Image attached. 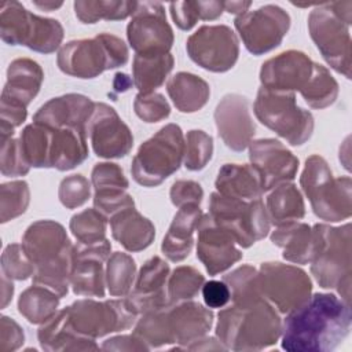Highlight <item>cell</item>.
<instances>
[{"label":"cell","instance_id":"1","mask_svg":"<svg viewBox=\"0 0 352 352\" xmlns=\"http://www.w3.org/2000/svg\"><path fill=\"white\" fill-rule=\"evenodd\" d=\"M351 305L331 293H315L287 314L280 345L287 352H327L349 334Z\"/></svg>","mask_w":352,"mask_h":352},{"label":"cell","instance_id":"2","mask_svg":"<svg viewBox=\"0 0 352 352\" xmlns=\"http://www.w3.org/2000/svg\"><path fill=\"white\" fill-rule=\"evenodd\" d=\"M22 246L36 267L33 283L51 289L60 298L65 297L76 260L74 245L65 227L54 220H37L26 228Z\"/></svg>","mask_w":352,"mask_h":352},{"label":"cell","instance_id":"3","mask_svg":"<svg viewBox=\"0 0 352 352\" xmlns=\"http://www.w3.org/2000/svg\"><path fill=\"white\" fill-rule=\"evenodd\" d=\"M282 319L267 300L232 305L217 314L216 337L231 351H261L278 342Z\"/></svg>","mask_w":352,"mask_h":352},{"label":"cell","instance_id":"4","mask_svg":"<svg viewBox=\"0 0 352 352\" xmlns=\"http://www.w3.org/2000/svg\"><path fill=\"white\" fill-rule=\"evenodd\" d=\"M315 249L311 274L323 289H336L341 298L351 305V224L341 227L318 223L312 227Z\"/></svg>","mask_w":352,"mask_h":352},{"label":"cell","instance_id":"5","mask_svg":"<svg viewBox=\"0 0 352 352\" xmlns=\"http://www.w3.org/2000/svg\"><path fill=\"white\" fill-rule=\"evenodd\" d=\"M300 186L320 220L337 223L351 217L352 180L349 176L334 177L323 157L312 154L305 160Z\"/></svg>","mask_w":352,"mask_h":352},{"label":"cell","instance_id":"6","mask_svg":"<svg viewBox=\"0 0 352 352\" xmlns=\"http://www.w3.org/2000/svg\"><path fill=\"white\" fill-rule=\"evenodd\" d=\"M126 44L110 33H99L92 38L72 40L63 44L56 55L59 70L77 78H95L106 70L128 62Z\"/></svg>","mask_w":352,"mask_h":352},{"label":"cell","instance_id":"7","mask_svg":"<svg viewBox=\"0 0 352 352\" xmlns=\"http://www.w3.org/2000/svg\"><path fill=\"white\" fill-rule=\"evenodd\" d=\"M186 140L177 124H166L143 142L131 165L133 180L143 187H157L182 165Z\"/></svg>","mask_w":352,"mask_h":352},{"label":"cell","instance_id":"8","mask_svg":"<svg viewBox=\"0 0 352 352\" xmlns=\"http://www.w3.org/2000/svg\"><path fill=\"white\" fill-rule=\"evenodd\" d=\"M63 26L52 18L28 11L19 1H4L0 8V36L10 45H25L41 54H51L63 40Z\"/></svg>","mask_w":352,"mask_h":352},{"label":"cell","instance_id":"9","mask_svg":"<svg viewBox=\"0 0 352 352\" xmlns=\"http://www.w3.org/2000/svg\"><path fill=\"white\" fill-rule=\"evenodd\" d=\"M257 120L292 146H301L314 132V116L300 107L294 92L271 91L261 87L253 103Z\"/></svg>","mask_w":352,"mask_h":352},{"label":"cell","instance_id":"10","mask_svg":"<svg viewBox=\"0 0 352 352\" xmlns=\"http://www.w3.org/2000/svg\"><path fill=\"white\" fill-rule=\"evenodd\" d=\"M209 214L243 249L265 238L271 227L267 209L260 198L245 201L214 191L210 194Z\"/></svg>","mask_w":352,"mask_h":352},{"label":"cell","instance_id":"11","mask_svg":"<svg viewBox=\"0 0 352 352\" xmlns=\"http://www.w3.org/2000/svg\"><path fill=\"white\" fill-rule=\"evenodd\" d=\"M308 30L327 65L344 77L351 78L352 41L349 25L330 8L329 3H322L309 12Z\"/></svg>","mask_w":352,"mask_h":352},{"label":"cell","instance_id":"12","mask_svg":"<svg viewBox=\"0 0 352 352\" xmlns=\"http://www.w3.org/2000/svg\"><path fill=\"white\" fill-rule=\"evenodd\" d=\"M67 311L74 329L94 340L129 329L139 316L126 297L104 301L82 298L69 305Z\"/></svg>","mask_w":352,"mask_h":352},{"label":"cell","instance_id":"13","mask_svg":"<svg viewBox=\"0 0 352 352\" xmlns=\"http://www.w3.org/2000/svg\"><path fill=\"white\" fill-rule=\"evenodd\" d=\"M258 282L263 297L280 314H289L302 305L312 293V282L300 267L280 261L260 265Z\"/></svg>","mask_w":352,"mask_h":352},{"label":"cell","instance_id":"14","mask_svg":"<svg viewBox=\"0 0 352 352\" xmlns=\"http://www.w3.org/2000/svg\"><path fill=\"white\" fill-rule=\"evenodd\" d=\"M234 26L245 48L258 56L280 45L290 28V15L279 6L265 4L238 15Z\"/></svg>","mask_w":352,"mask_h":352},{"label":"cell","instance_id":"15","mask_svg":"<svg viewBox=\"0 0 352 352\" xmlns=\"http://www.w3.org/2000/svg\"><path fill=\"white\" fill-rule=\"evenodd\" d=\"M190 59L205 70L224 73L234 67L239 56V41L227 25H204L186 41Z\"/></svg>","mask_w":352,"mask_h":352},{"label":"cell","instance_id":"16","mask_svg":"<svg viewBox=\"0 0 352 352\" xmlns=\"http://www.w3.org/2000/svg\"><path fill=\"white\" fill-rule=\"evenodd\" d=\"M126 37L136 54L169 52L175 36L166 21L164 6L158 1L138 3L126 26Z\"/></svg>","mask_w":352,"mask_h":352},{"label":"cell","instance_id":"17","mask_svg":"<svg viewBox=\"0 0 352 352\" xmlns=\"http://www.w3.org/2000/svg\"><path fill=\"white\" fill-rule=\"evenodd\" d=\"M94 153L100 158H122L132 150L133 135L118 113L103 102H96L87 124Z\"/></svg>","mask_w":352,"mask_h":352},{"label":"cell","instance_id":"18","mask_svg":"<svg viewBox=\"0 0 352 352\" xmlns=\"http://www.w3.org/2000/svg\"><path fill=\"white\" fill-rule=\"evenodd\" d=\"M249 160L260 176L263 192L292 182L298 170V158L282 142L272 138L250 142Z\"/></svg>","mask_w":352,"mask_h":352},{"label":"cell","instance_id":"19","mask_svg":"<svg viewBox=\"0 0 352 352\" xmlns=\"http://www.w3.org/2000/svg\"><path fill=\"white\" fill-rule=\"evenodd\" d=\"M195 231L198 234L197 257L210 276L227 271L242 258L243 254L232 235L216 224L209 213L202 214Z\"/></svg>","mask_w":352,"mask_h":352},{"label":"cell","instance_id":"20","mask_svg":"<svg viewBox=\"0 0 352 352\" xmlns=\"http://www.w3.org/2000/svg\"><path fill=\"white\" fill-rule=\"evenodd\" d=\"M213 117L217 133L228 148L243 151L249 147L256 133V125L246 96L239 94L224 95L217 103Z\"/></svg>","mask_w":352,"mask_h":352},{"label":"cell","instance_id":"21","mask_svg":"<svg viewBox=\"0 0 352 352\" xmlns=\"http://www.w3.org/2000/svg\"><path fill=\"white\" fill-rule=\"evenodd\" d=\"M312 65V59L301 51L280 52L261 65V87L279 92H300L311 77Z\"/></svg>","mask_w":352,"mask_h":352},{"label":"cell","instance_id":"22","mask_svg":"<svg viewBox=\"0 0 352 352\" xmlns=\"http://www.w3.org/2000/svg\"><path fill=\"white\" fill-rule=\"evenodd\" d=\"M169 264L158 256L148 258L139 270L135 289L126 296L133 309L140 315L147 311L170 307L166 293Z\"/></svg>","mask_w":352,"mask_h":352},{"label":"cell","instance_id":"23","mask_svg":"<svg viewBox=\"0 0 352 352\" xmlns=\"http://www.w3.org/2000/svg\"><path fill=\"white\" fill-rule=\"evenodd\" d=\"M95 102L81 94H66L45 102L33 116V122L48 128L85 129Z\"/></svg>","mask_w":352,"mask_h":352},{"label":"cell","instance_id":"24","mask_svg":"<svg viewBox=\"0 0 352 352\" xmlns=\"http://www.w3.org/2000/svg\"><path fill=\"white\" fill-rule=\"evenodd\" d=\"M168 319L173 344L186 348L210 330L214 315L209 307L205 308L199 302L187 300L168 307Z\"/></svg>","mask_w":352,"mask_h":352},{"label":"cell","instance_id":"25","mask_svg":"<svg viewBox=\"0 0 352 352\" xmlns=\"http://www.w3.org/2000/svg\"><path fill=\"white\" fill-rule=\"evenodd\" d=\"M37 338L41 349L51 352L99 349L94 338L85 337L74 329L69 316L67 307L58 311L51 319L40 326Z\"/></svg>","mask_w":352,"mask_h":352},{"label":"cell","instance_id":"26","mask_svg":"<svg viewBox=\"0 0 352 352\" xmlns=\"http://www.w3.org/2000/svg\"><path fill=\"white\" fill-rule=\"evenodd\" d=\"M202 214L199 205L179 208L161 243V252L169 261L179 263L188 257L194 246V232Z\"/></svg>","mask_w":352,"mask_h":352},{"label":"cell","instance_id":"27","mask_svg":"<svg viewBox=\"0 0 352 352\" xmlns=\"http://www.w3.org/2000/svg\"><path fill=\"white\" fill-rule=\"evenodd\" d=\"M44 80L41 66L30 58L14 59L7 69V81L1 91V98L28 104L38 94Z\"/></svg>","mask_w":352,"mask_h":352},{"label":"cell","instance_id":"28","mask_svg":"<svg viewBox=\"0 0 352 352\" xmlns=\"http://www.w3.org/2000/svg\"><path fill=\"white\" fill-rule=\"evenodd\" d=\"M113 238L128 252L147 249L155 236L154 224L133 208H126L110 219Z\"/></svg>","mask_w":352,"mask_h":352},{"label":"cell","instance_id":"29","mask_svg":"<svg viewBox=\"0 0 352 352\" xmlns=\"http://www.w3.org/2000/svg\"><path fill=\"white\" fill-rule=\"evenodd\" d=\"M216 191L245 201L261 198L263 188L257 170L248 164H224L214 180Z\"/></svg>","mask_w":352,"mask_h":352},{"label":"cell","instance_id":"30","mask_svg":"<svg viewBox=\"0 0 352 352\" xmlns=\"http://www.w3.org/2000/svg\"><path fill=\"white\" fill-rule=\"evenodd\" d=\"M270 238L275 246L282 248V257L286 261L294 264H307L311 261L315 249V238L311 226L298 221L278 226V228L271 232Z\"/></svg>","mask_w":352,"mask_h":352},{"label":"cell","instance_id":"31","mask_svg":"<svg viewBox=\"0 0 352 352\" xmlns=\"http://www.w3.org/2000/svg\"><path fill=\"white\" fill-rule=\"evenodd\" d=\"M51 168L65 172L78 166L87 160L88 144L85 129L51 128Z\"/></svg>","mask_w":352,"mask_h":352},{"label":"cell","instance_id":"32","mask_svg":"<svg viewBox=\"0 0 352 352\" xmlns=\"http://www.w3.org/2000/svg\"><path fill=\"white\" fill-rule=\"evenodd\" d=\"M166 92L179 111L195 113L208 103L210 87L197 74L179 72L168 80Z\"/></svg>","mask_w":352,"mask_h":352},{"label":"cell","instance_id":"33","mask_svg":"<svg viewBox=\"0 0 352 352\" xmlns=\"http://www.w3.org/2000/svg\"><path fill=\"white\" fill-rule=\"evenodd\" d=\"M175 65L170 52L136 54L132 62V81L139 94H151L161 87Z\"/></svg>","mask_w":352,"mask_h":352},{"label":"cell","instance_id":"34","mask_svg":"<svg viewBox=\"0 0 352 352\" xmlns=\"http://www.w3.org/2000/svg\"><path fill=\"white\" fill-rule=\"evenodd\" d=\"M267 214L274 226L298 221L305 216V204L296 184L286 182L275 186L267 197Z\"/></svg>","mask_w":352,"mask_h":352},{"label":"cell","instance_id":"35","mask_svg":"<svg viewBox=\"0 0 352 352\" xmlns=\"http://www.w3.org/2000/svg\"><path fill=\"white\" fill-rule=\"evenodd\" d=\"M70 286L76 296L104 297L103 260L91 256H76Z\"/></svg>","mask_w":352,"mask_h":352},{"label":"cell","instance_id":"36","mask_svg":"<svg viewBox=\"0 0 352 352\" xmlns=\"http://www.w3.org/2000/svg\"><path fill=\"white\" fill-rule=\"evenodd\" d=\"M60 297L51 289L33 283L18 298L19 314L33 324H43L51 319L59 307Z\"/></svg>","mask_w":352,"mask_h":352},{"label":"cell","instance_id":"37","mask_svg":"<svg viewBox=\"0 0 352 352\" xmlns=\"http://www.w3.org/2000/svg\"><path fill=\"white\" fill-rule=\"evenodd\" d=\"M18 139L23 158L30 168H51V128L33 122L22 129Z\"/></svg>","mask_w":352,"mask_h":352},{"label":"cell","instance_id":"38","mask_svg":"<svg viewBox=\"0 0 352 352\" xmlns=\"http://www.w3.org/2000/svg\"><path fill=\"white\" fill-rule=\"evenodd\" d=\"M138 1L124 0H77L74 14L82 23H95L100 19L121 21L133 15Z\"/></svg>","mask_w":352,"mask_h":352},{"label":"cell","instance_id":"39","mask_svg":"<svg viewBox=\"0 0 352 352\" xmlns=\"http://www.w3.org/2000/svg\"><path fill=\"white\" fill-rule=\"evenodd\" d=\"M300 94L309 107L318 110L326 109L331 106L338 96V82L327 67L314 62L311 77L301 88Z\"/></svg>","mask_w":352,"mask_h":352},{"label":"cell","instance_id":"40","mask_svg":"<svg viewBox=\"0 0 352 352\" xmlns=\"http://www.w3.org/2000/svg\"><path fill=\"white\" fill-rule=\"evenodd\" d=\"M223 280L228 286L231 300L235 305H252L254 302L265 300L260 289L258 271L249 264L241 265L234 271L226 274L223 276Z\"/></svg>","mask_w":352,"mask_h":352},{"label":"cell","instance_id":"41","mask_svg":"<svg viewBox=\"0 0 352 352\" xmlns=\"http://www.w3.org/2000/svg\"><path fill=\"white\" fill-rule=\"evenodd\" d=\"M132 334L143 341L150 349L173 344L168 319V307L140 314Z\"/></svg>","mask_w":352,"mask_h":352},{"label":"cell","instance_id":"42","mask_svg":"<svg viewBox=\"0 0 352 352\" xmlns=\"http://www.w3.org/2000/svg\"><path fill=\"white\" fill-rule=\"evenodd\" d=\"M106 286L113 297L128 296L136 276V263L128 253L114 252L106 260Z\"/></svg>","mask_w":352,"mask_h":352},{"label":"cell","instance_id":"43","mask_svg":"<svg viewBox=\"0 0 352 352\" xmlns=\"http://www.w3.org/2000/svg\"><path fill=\"white\" fill-rule=\"evenodd\" d=\"M205 283L204 275L194 267L180 265L169 274L166 293L169 305L192 300L198 296Z\"/></svg>","mask_w":352,"mask_h":352},{"label":"cell","instance_id":"44","mask_svg":"<svg viewBox=\"0 0 352 352\" xmlns=\"http://www.w3.org/2000/svg\"><path fill=\"white\" fill-rule=\"evenodd\" d=\"M109 219L98 209L89 208L72 216L69 228L78 243L92 245L103 242L106 238Z\"/></svg>","mask_w":352,"mask_h":352},{"label":"cell","instance_id":"45","mask_svg":"<svg viewBox=\"0 0 352 352\" xmlns=\"http://www.w3.org/2000/svg\"><path fill=\"white\" fill-rule=\"evenodd\" d=\"M30 202L29 184L12 180L0 186V221L7 223L26 212Z\"/></svg>","mask_w":352,"mask_h":352},{"label":"cell","instance_id":"46","mask_svg":"<svg viewBox=\"0 0 352 352\" xmlns=\"http://www.w3.org/2000/svg\"><path fill=\"white\" fill-rule=\"evenodd\" d=\"M184 140L183 162L186 169L191 172L204 169L213 155V138L201 129H191L187 132Z\"/></svg>","mask_w":352,"mask_h":352},{"label":"cell","instance_id":"47","mask_svg":"<svg viewBox=\"0 0 352 352\" xmlns=\"http://www.w3.org/2000/svg\"><path fill=\"white\" fill-rule=\"evenodd\" d=\"M34 271L36 267L22 245L10 243L6 246L1 254V272L6 276L15 280H26L34 275Z\"/></svg>","mask_w":352,"mask_h":352},{"label":"cell","instance_id":"48","mask_svg":"<svg viewBox=\"0 0 352 352\" xmlns=\"http://www.w3.org/2000/svg\"><path fill=\"white\" fill-rule=\"evenodd\" d=\"M91 184L95 192L126 191L129 187V182L124 175L122 168L114 162L95 164L91 172Z\"/></svg>","mask_w":352,"mask_h":352},{"label":"cell","instance_id":"49","mask_svg":"<svg viewBox=\"0 0 352 352\" xmlns=\"http://www.w3.org/2000/svg\"><path fill=\"white\" fill-rule=\"evenodd\" d=\"M135 114L144 122H160L169 117L170 106L165 96L158 92L138 94L133 100Z\"/></svg>","mask_w":352,"mask_h":352},{"label":"cell","instance_id":"50","mask_svg":"<svg viewBox=\"0 0 352 352\" xmlns=\"http://www.w3.org/2000/svg\"><path fill=\"white\" fill-rule=\"evenodd\" d=\"M91 195V183L82 175H70L62 179L58 188V198L67 209L84 205Z\"/></svg>","mask_w":352,"mask_h":352},{"label":"cell","instance_id":"51","mask_svg":"<svg viewBox=\"0 0 352 352\" xmlns=\"http://www.w3.org/2000/svg\"><path fill=\"white\" fill-rule=\"evenodd\" d=\"M1 142V153H0V170L3 176L15 177L25 176L30 166L23 158L19 139L14 136L7 139H0Z\"/></svg>","mask_w":352,"mask_h":352},{"label":"cell","instance_id":"52","mask_svg":"<svg viewBox=\"0 0 352 352\" xmlns=\"http://www.w3.org/2000/svg\"><path fill=\"white\" fill-rule=\"evenodd\" d=\"M94 206L107 219L113 214L118 213L122 209L133 208L135 201L132 195L126 191H106V192H95L94 195Z\"/></svg>","mask_w":352,"mask_h":352},{"label":"cell","instance_id":"53","mask_svg":"<svg viewBox=\"0 0 352 352\" xmlns=\"http://www.w3.org/2000/svg\"><path fill=\"white\" fill-rule=\"evenodd\" d=\"M170 201L175 206L182 208L184 205H199L204 198V190L199 183L194 180H176L169 191Z\"/></svg>","mask_w":352,"mask_h":352},{"label":"cell","instance_id":"54","mask_svg":"<svg viewBox=\"0 0 352 352\" xmlns=\"http://www.w3.org/2000/svg\"><path fill=\"white\" fill-rule=\"evenodd\" d=\"M25 342V333L22 327L6 315L0 318V349L3 352L16 351Z\"/></svg>","mask_w":352,"mask_h":352},{"label":"cell","instance_id":"55","mask_svg":"<svg viewBox=\"0 0 352 352\" xmlns=\"http://www.w3.org/2000/svg\"><path fill=\"white\" fill-rule=\"evenodd\" d=\"M173 22L182 30H190L199 19L197 1H175L169 4Z\"/></svg>","mask_w":352,"mask_h":352},{"label":"cell","instance_id":"56","mask_svg":"<svg viewBox=\"0 0 352 352\" xmlns=\"http://www.w3.org/2000/svg\"><path fill=\"white\" fill-rule=\"evenodd\" d=\"M202 297L209 308H223L231 298V293L224 280L205 282L202 289Z\"/></svg>","mask_w":352,"mask_h":352},{"label":"cell","instance_id":"57","mask_svg":"<svg viewBox=\"0 0 352 352\" xmlns=\"http://www.w3.org/2000/svg\"><path fill=\"white\" fill-rule=\"evenodd\" d=\"M102 349L104 351H148L150 348L140 341L136 336H116L111 337L102 344Z\"/></svg>","mask_w":352,"mask_h":352},{"label":"cell","instance_id":"58","mask_svg":"<svg viewBox=\"0 0 352 352\" xmlns=\"http://www.w3.org/2000/svg\"><path fill=\"white\" fill-rule=\"evenodd\" d=\"M197 3H198L199 19L202 21L217 19L224 11L223 1H197Z\"/></svg>","mask_w":352,"mask_h":352},{"label":"cell","instance_id":"59","mask_svg":"<svg viewBox=\"0 0 352 352\" xmlns=\"http://www.w3.org/2000/svg\"><path fill=\"white\" fill-rule=\"evenodd\" d=\"M186 349L190 351H227V348L214 337H201L198 340H195L194 342L188 344L186 346Z\"/></svg>","mask_w":352,"mask_h":352},{"label":"cell","instance_id":"60","mask_svg":"<svg viewBox=\"0 0 352 352\" xmlns=\"http://www.w3.org/2000/svg\"><path fill=\"white\" fill-rule=\"evenodd\" d=\"M12 294H14L12 279H10L3 274L1 275V308H6L8 305V302L12 298Z\"/></svg>","mask_w":352,"mask_h":352},{"label":"cell","instance_id":"61","mask_svg":"<svg viewBox=\"0 0 352 352\" xmlns=\"http://www.w3.org/2000/svg\"><path fill=\"white\" fill-rule=\"evenodd\" d=\"M224 11L235 15H242L252 6V1H223Z\"/></svg>","mask_w":352,"mask_h":352},{"label":"cell","instance_id":"62","mask_svg":"<svg viewBox=\"0 0 352 352\" xmlns=\"http://www.w3.org/2000/svg\"><path fill=\"white\" fill-rule=\"evenodd\" d=\"M132 84H133V81L125 73H117L114 76L113 87H114V91H117V92L128 91L132 87Z\"/></svg>","mask_w":352,"mask_h":352},{"label":"cell","instance_id":"63","mask_svg":"<svg viewBox=\"0 0 352 352\" xmlns=\"http://www.w3.org/2000/svg\"><path fill=\"white\" fill-rule=\"evenodd\" d=\"M33 4L36 7L44 10V11H54V10L59 8V7H62L63 3H60V1L59 3H55V1H33Z\"/></svg>","mask_w":352,"mask_h":352}]
</instances>
